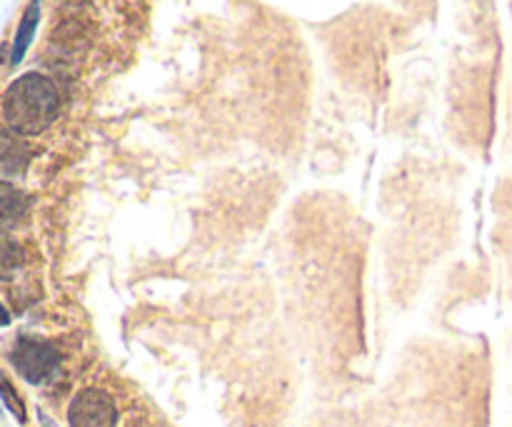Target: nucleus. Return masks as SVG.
Masks as SVG:
<instances>
[{"label": "nucleus", "instance_id": "5", "mask_svg": "<svg viewBox=\"0 0 512 427\" xmlns=\"http://www.w3.org/2000/svg\"><path fill=\"white\" fill-rule=\"evenodd\" d=\"M40 23V0H33V3L25 8L23 18H20L18 30H15V38H13V50H10V65H18L20 60L25 58L28 53L30 43L35 38V30H38Z\"/></svg>", "mask_w": 512, "mask_h": 427}, {"label": "nucleus", "instance_id": "7", "mask_svg": "<svg viewBox=\"0 0 512 427\" xmlns=\"http://www.w3.org/2000/svg\"><path fill=\"white\" fill-rule=\"evenodd\" d=\"M23 248L8 235H0V280H8L23 265Z\"/></svg>", "mask_w": 512, "mask_h": 427}, {"label": "nucleus", "instance_id": "6", "mask_svg": "<svg viewBox=\"0 0 512 427\" xmlns=\"http://www.w3.org/2000/svg\"><path fill=\"white\" fill-rule=\"evenodd\" d=\"M28 213V200L13 185H0V230L15 228Z\"/></svg>", "mask_w": 512, "mask_h": 427}, {"label": "nucleus", "instance_id": "3", "mask_svg": "<svg viewBox=\"0 0 512 427\" xmlns=\"http://www.w3.org/2000/svg\"><path fill=\"white\" fill-rule=\"evenodd\" d=\"M70 427H115L118 410L103 390H80L68 408Z\"/></svg>", "mask_w": 512, "mask_h": 427}, {"label": "nucleus", "instance_id": "9", "mask_svg": "<svg viewBox=\"0 0 512 427\" xmlns=\"http://www.w3.org/2000/svg\"><path fill=\"white\" fill-rule=\"evenodd\" d=\"M8 323H10V313L3 308V303H0V328H3V325H8Z\"/></svg>", "mask_w": 512, "mask_h": 427}, {"label": "nucleus", "instance_id": "2", "mask_svg": "<svg viewBox=\"0 0 512 427\" xmlns=\"http://www.w3.org/2000/svg\"><path fill=\"white\" fill-rule=\"evenodd\" d=\"M10 360H13V368L23 375L28 383L38 385L45 383L50 375L55 373L60 363L58 350L50 343L38 338H20L15 343L13 353H10Z\"/></svg>", "mask_w": 512, "mask_h": 427}, {"label": "nucleus", "instance_id": "4", "mask_svg": "<svg viewBox=\"0 0 512 427\" xmlns=\"http://www.w3.org/2000/svg\"><path fill=\"white\" fill-rule=\"evenodd\" d=\"M30 163V148L18 135L0 133V178H15Z\"/></svg>", "mask_w": 512, "mask_h": 427}, {"label": "nucleus", "instance_id": "8", "mask_svg": "<svg viewBox=\"0 0 512 427\" xmlns=\"http://www.w3.org/2000/svg\"><path fill=\"white\" fill-rule=\"evenodd\" d=\"M0 398H3V403L8 405V410L15 415V420H18V423H25V420H28V415H25V403L20 400V395L15 393V388L10 385V380L3 378V375H0Z\"/></svg>", "mask_w": 512, "mask_h": 427}, {"label": "nucleus", "instance_id": "1", "mask_svg": "<svg viewBox=\"0 0 512 427\" xmlns=\"http://www.w3.org/2000/svg\"><path fill=\"white\" fill-rule=\"evenodd\" d=\"M60 108L53 80L40 73H25L15 80L3 98L5 123L18 135H38L55 120Z\"/></svg>", "mask_w": 512, "mask_h": 427}]
</instances>
